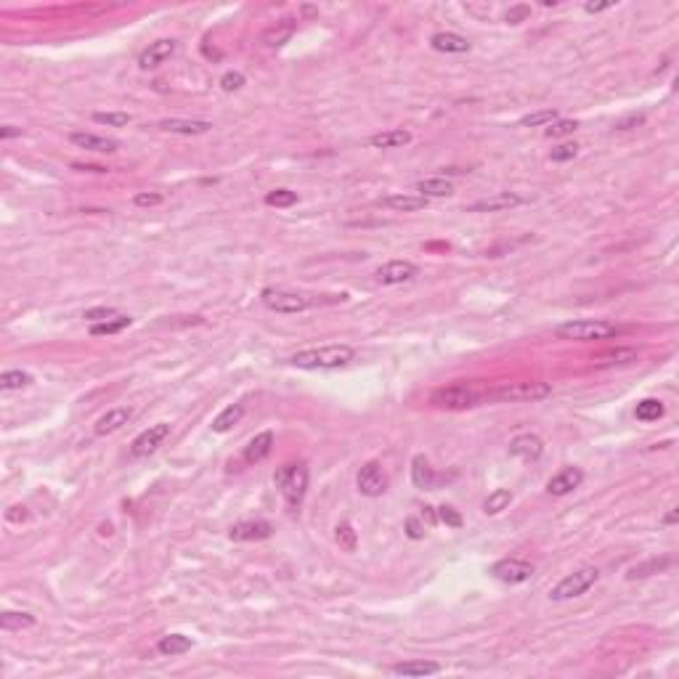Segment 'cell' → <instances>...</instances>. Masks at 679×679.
<instances>
[{
	"label": "cell",
	"mask_w": 679,
	"mask_h": 679,
	"mask_svg": "<svg viewBox=\"0 0 679 679\" xmlns=\"http://www.w3.org/2000/svg\"><path fill=\"white\" fill-rule=\"evenodd\" d=\"M485 393L475 382H454L446 388H438L430 396V404L436 409H446V411H465V409L478 406L480 401H485Z\"/></svg>",
	"instance_id": "obj_1"
},
{
	"label": "cell",
	"mask_w": 679,
	"mask_h": 679,
	"mask_svg": "<svg viewBox=\"0 0 679 679\" xmlns=\"http://www.w3.org/2000/svg\"><path fill=\"white\" fill-rule=\"evenodd\" d=\"M621 327L608 319H573L560 324L554 335L563 340H576V342H594V340H611L621 335Z\"/></svg>",
	"instance_id": "obj_2"
},
{
	"label": "cell",
	"mask_w": 679,
	"mask_h": 679,
	"mask_svg": "<svg viewBox=\"0 0 679 679\" xmlns=\"http://www.w3.org/2000/svg\"><path fill=\"white\" fill-rule=\"evenodd\" d=\"M353 356H356V350L350 345H324V348H308L295 353L290 364L298 369H340L350 364Z\"/></svg>",
	"instance_id": "obj_3"
},
{
	"label": "cell",
	"mask_w": 679,
	"mask_h": 679,
	"mask_svg": "<svg viewBox=\"0 0 679 679\" xmlns=\"http://www.w3.org/2000/svg\"><path fill=\"white\" fill-rule=\"evenodd\" d=\"M547 396H552V385L549 382H502L485 393V401H502V404H520V401H544Z\"/></svg>",
	"instance_id": "obj_4"
},
{
	"label": "cell",
	"mask_w": 679,
	"mask_h": 679,
	"mask_svg": "<svg viewBox=\"0 0 679 679\" xmlns=\"http://www.w3.org/2000/svg\"><path fill=\"white\" fill-rule=\"evenodd\" d=\"M273 483L287 499V505L292 510H298L305 499V491H308V470L302 465H282L273 475Z\"/></svg>",
	"instance_id": "obj_5"
},
{
	"label": "cell",
	"mask_w": 679,
	"mask_h": 679,
	"mask_svg": "<svg viewBox=\"0 0 679 679\" xmlns=\"http://www.w3.org/2000/svg\"><path fill=\"white\" fill-rule=\"evenodd\" d=\"M597 579H600V571H597V568H592V565L579 568V571L568 573L565 579H560V584H557L552 592H549V597H552V600H557V602L573 600V597H581L584 592H589L594 584H597Z\"/></svg>",
	"instance_id": "obj_6"
},
{
	"label": "cell",
	"mask_w": 679,
	"mask_h": 679,
	"mask_svg": "<svg viewBox=\"0 0 679 679\" xmlns=\"http://www.w3.org/2000/svg\"><path fill=\"white\" fill-rule=\"evenodd\" d=\"M263 305L276 313H302L311 308L313 300L308 295H300V292L268 287V290H263Z\"/></svg>",
	"instance_id": "obj_7"
},
{
	"label": "cell",
	"mask_w": 679,
	"mask_h": 679,
	"mask_svg": "<svg viewBox=\"0 0 679 679\" xmlns=\"http://www.w3.org/2000/svg\"><path fill=\"white\" fill-rule=\"evenodd\" d=\"M388 473L382 470V465L379 462H367V465L359 470V475H356V485H359V491L364 496H369V499H377V496H382L385 491H388Z\"/></svg>",
	"instance_id": "obj_8"
},
{
	"label": "cell",
	"mask_w": 679,
	"mask_h": 679,
	"mask_svg": "<svg viewBox=\"0 0 679 679\" xmlns=\"http://www.w3.org/2000/svg\"><path fill=\"white\" fill-rule=\"evenodd\" d=\"M167 436H170V425H167V422H157V425H152L149 430H144V433H141V436H138L136 441L130 443V456H133V459L152 456L157 448L165 443Z\"/></svg>",
	"instance_id": "obj_9"
},
{
	"label": "cell",
	"mask_w": 679,
	"mask_h": 679,
	"mask_svg": "<svg viewBox=\"0 0 679 679\" xmlns=\"http://www.w3.org/2000/svg\"><path fill=\"white\" fill-rule=\"evenodd\" d=\"M491 576L499 579L502 584H523L534 576V565L525 563V560H517V557H505V560L494 563Z\"/></svg>",
	"instance_id": "obj_10"
},
{
	"label": "cell",
	"mask_w": 679,
	"mask_h": 679,
	"mask_svg": "<svg viewBox=\"0 0 679 679\" xmlns=\"http://www.w3.org/2000/svg\"><path fill=\"white\" fill-rule=\"evenodd\" d=\"M417 273H419V268L411 260H388L385 265H379L374 276H377L379 284H385V287H396V284L411 282Z\"/></svg>",
	"instance_id": "obj_11"
},
{
	"label": "cell",
	"mask_w": 679,
	"mask_h": 679,
	"mask_svg": "<svg viewBox=\"0 0 679 679\" xmlns=\"http://www.w3.org/2000/svg\"><path fill=\"white\" fill-rule=\"evenodd\" d=\"M175 43L173 38H162V40H154V43H149V48L141 51V56H138V67L144 69H157L162 67L167 58L175 53Z\"/></svg>",
	"instance_id": "obj_12"
},
{
	"label": "cell",
	"mask_w": 679,
	"mask_h": 679,
	"mask_svg": "<svg viewBox=\"0 0 679 679\" xmlns=\"http://www.w3.org/2000/svg\"><path fill=\"white\" fill-rule=\"evenodd\" d=\"M520 204H523L520 194H515V191H496V194L483 196V199L470 204V213H505V210H512V207H520Z\"/></svg>",
	"instance_id": "obj_13"
},
{
	"label": "cell",
	"mask_w": 679,
	"mask_h": 679,
	"mask_svg": "<svg viewBox=\"0 0 679 679\" xmlns=\"http://www.w3.org/2000/svg\"><path fill=\"white\" fill-rule=\"evenodd\" d=\"M69 141L78 146V149H85V152H96V154H115L120 144L115 138L107 136H98V133H85V130H78V133H69Z\"/></svg>",
	"instance_id": "obj_14"
},
{
	"label": "cell",
	"mask_w": 679,
	"mask_h": 679,
	"mask_svg": "<svg viewBox=\"0 0 679 679\" xmlns=\"http://www.w3.org/2000/svg\"><path fill=\"white\" fill-rule=\"evenodd\" d=\"M271 534L273 528L265 520H242V523L231 525V531H228L231 542H263Z\"/></svg>",
	"instance_id": "obj_15"
},
{
	"label": "cell",
	"mask_w": 679,
	"mask_h": 679,
	"mask_svg": "<svg viewBox=\"0 0 679 679\" xmlns=\"http://www.w3.org/2000/svg\"><path fill=\"white\" fill-rule=\"evenodd\" d=\"M510 454L523 459V462H536L544 454V441L534 433H523L510 441Z\"/></svg>",
	"instance_id": "obj_16"
},
{
	"label": "cell",
	"mask_w": 679,
	"mask_h": 679,
	"mask_svg": "<svg viewBox=\"0 0 679 679\" xmlns=\"http://www.w3.org/2000/svg\"><path fill=\"white\" fill-rule=\"evenodd\" d=\"M159 130L165 133H178V136H202L207 130H213V122L207 120H184V117H170L159 122Z\"/></svg>",
	"instance_id": "obj_17"
},
{
	"label": "cell",
	"mask_w": 679,
	"mask_h": 679,
	"mask_svg": "<svg viewBox=\"0 0 679 679\" xmlns=\"http://www.w3.org/2000/svg\"><path fill=\"white\" fill-rule=\"evenodd\" d=\"M581 483H584L581 470H579V467H565V470H560L557 475L549 478L547 491H549L552 496H565V494H571V491H576Z\"/></svg>",
	"instance_id": "obj_18"
},
{
	"label": "cell",
	"mask_w": 679,
	"mask_h": 679,
	"mask_svg": "<svg viewBox=\"0 0 679 679\" xmlns=\"http://www.w3.org/2000/svg\"><path fill=\"white\" fill-rule=\"evenodd\" d=\"M130 417H133V411H130V409H125V406L109 409L104 417L96 419L93 430H96V436H112V433H117L120 427H125L127 422H130Z\"/></svg>",
	"instance_id": "obj_19"
},
{
	"label": "cell",
	"mask_w": 679,
	"mask_h": 679,
	"mask_svg": "<svg viewBox=\"0 0 679 679\" xmlns=\"http://www.w3.org/2000/svg\"><path fill=\"white\" fill-rule=\"evenodd\" d=\"M430 46H433L438 53H467V51L473 48L470 40L456 35V32H436V35L430 38Z\"/></svg>",
	"instance_id": "obj_20"
},
{
	"label": "cell",
	"mask_w": 679,
	"mask_h": 679,
	"mask_svg": "<svg viewBox=\"0 0 679 679\" xmlns=\"http://www.w3.org/2000/svg\"><path fill=\"white\" fill-rule=\"evenodd\" d=\"M273 448V433L271 430H263V433H258V436L244 446V459L250 462V465H258V462H263L265 456L271 454Z\"/></svg>",
	"instance_id": "obj_21"
},
{
	"label": "cell",
	"mask_w": 679,
	"mask_h": 679,
	"mask_svg": "<svg viewBox=\"0 0 679 679\" xmlns=\"http://www.w3.org/2000/svg\"><path fill=\"white\" fill-rule=\"evenodd\" d=\"M382 207L396 210V213H417L427 207V199L419 194H390L382 199Z\"/></svg>",
	"instance_id": "obj_22"
},
{
	"label": "cell",
	"mask_w": 679,
	"mask_h": 679,
	"mask_svg": "<svg viewBox=\"0 0 679 679\" xmlns=\"http://www.w3.org/2000/svg\"><path fill=\"white\" fill-rule=\"evenodd\" d=\"M390 671L396 677H430V674H438L441 666L436 660H404V663H396Z\"/></svg>",
	"instance_id": "obj_23"
},
{
	"label": "cell",
	"mask_w": 679,
	"mask_h": 679,
	"mask_svg": "<svg viewBox=\"0 0 679 679\" xmlns=\"http://www.w3.org/2000/svg\"><path fill=\"white\" fill-rule=\"evenodd\" d=\"M417 191L419 196H425V199H441V196L454 194V186H451L448 178L438 175V178H422L417 184Z\"/></svg>",
	"instance_id": "obj_24"
},
{
	"label": "cell",
	"mask_w": 679,
	"mask_h": 679,
	"mask_svg": "<svg viewBox=\"0 0 679 679\" xmlns=\"http://www.w3.org/2000/svg\"><path fill=\"white\" fill-rule=\"evenodd\" d=\"M637 356H640L637 348H611L592 356V361L597 367H616V364H631V361H637Z\"/></svg>",
	"instance_id": "obj_25"
},
{
	"label": "cell",
	"mask_w": 679,
	"mask_h": 679,
	"mask_svg": "<svg viewBox=\"0 0 679 679\" xmlns=\"http://www.w3.org/2000/svg\"><path fill=\"white\" fill-rule=\"evenodd\" d=\"M409 141H411V133L396 127V130H385V133L372 136L369 138V146H374V149H401V146H406Z\"/></svg>",
	"instance_id": "obj_26"
},
{
	"label": "cell",
	"mask_w": 679,
	"mask_h": 679,
	"mask_svg": "<svg viewBox=\"0 0 679 679\" xmlns=\"http://www.w3.org/2000/svg\"><path fill=\"white\" fill-rule=\"evenodd\" d=\"M411 480H414V485L417 488H433L438 480L436 470L430 467V462H427L425 456H414V462H411Z\"/></svg>",
	"instance_id": "obj_27"
},
{
	"label": "cell",
	"mask_w": 679,
	"mask_h": 679,
	"mask_svg": "<svg viewBox=\"0 0 679 679\" xmlns=\"http://www.w3.org/2000/svg\"><path fill=\"white\" fill-rule=\"evenodd\" d=\"M191 637H186V634H167V637H162V640L157 642V651L162 653V656H184V653L191 651Z\"/></svg>",
	"instance_id": "obj_28"
},
{
	"label": "cell",
	"mask_w": 679,
	"mask_h": 679,
	"mask_svg": "<svg viewBox=\"0 0 679 679\" xmlns=\"http://www.w3.org/2000/svg\"><path fill=\"white\" fill-rule=\"evenodd\" d=\"M32 626H35V616H32V613H21V611L0 613V629L21 631V629H32Z\"/></svg>",
	"instance_id": "obj_29"
},
{
	"label": "cell",
	"mask_w": 679,
	"mask_h": 679,
	"mask_svg": "<svg viewBox=\"0 0 679 679\" xmlns=\"http://www.w3.org/2000/svg\"><path fill=\"white\" fill-rule=\"evenodd\" d=\"M244 417V406L242 404H231V406H226L218 417L213 419V430L215 433H228L233 425H239V419Z\"/></svg>",
	"instance_id": "obj_30"
},
{
	"label": "cell",
	"mask_w": 679,
	"mask_h": 679,
	"mask_svg": "<svg viewBox=\"0 0 679 679\" xmlns=\"http://www.w3.org/2000/svg\"><path fill=\"white\" fill-rule=\"evenodd\" d=\"M663 414H666V406H663V401H658V398H645V401H640L637 409H634V417L640 419V422H656V419H660Z\"/></svg>",
	"instance_id": "obj_31"
},
{
	"label": "cell",
	"mask_w": 679,
	"mask_h": 679,
	"mask_svg": "<svg viewBox=\"0 0 679 679\" xmlns=\"http://www.w3.org/2000/svg\"><path fill=\"white\" fill-rule=\"evenodd\" d=\"M510 505H512V491H510V488H494L491 494L485 496L483 512L485 515H499L502 510H507Z\"/></svg>",
	"instance_id": "obj_32"
},
{
	"label": "cell",
	"mask_w": 679,
	"mask_h": 679,
	"mask_svg": "<svg viewBox=\"0 0 679 679\" xmlns=\"http://www.w3.org/2000/svg\"><path fill=\"white\" fill-rule=\"evenodd\" d=\"M32 385V374L29 372H21V369H9L0 374V390L3 393H11V390H21Z\"/></svg>",
	"instance_id": "obj_33"
},
{
	"label": "cell",
	"mask_w": 679,
	"mask_h": 679,
	"mask_svg": "<svg viewBox=\"0 0 679 679\" xmlns=\"http://www.w3.org/2000/svg\"><path fill=\"white\" fill-rule=\"evenodd\" d=\"M133 324V319L130 316H120L117 313L115 319H107V321H101V324H93L90 327V335L93 337H104V335H120L122 330H127Z\"/></svg>",
	"instance_id": "obj_34"
},
{
	"label": "cell",
	"mask_w": 679,
	"mask_h": 679,
	"mask_svg": "<svg viewBox=\"0 0 679 679\" xmlns=\"http://www.w3.org/2000/svg\"><path fill=\"white\" fill-rule=\"evenodd\" d=\"M671 557H653V560H648V563H640V565H634L629 573H626V579H645V576H653V573H660V571H666V568H671Z\"/></svg>",
	"instance_id": "obj_35"
},
{
	"label": "cell",
	"mask_w": 679,
	"mask_h": 679,
	"mask_svg": "<svg viewBox=\"0 0 679 679\" xmlns=\"http://www.w3.org/2000/svg\"><path fill=\"white\" fill-rule=\"evenodd\" d=\"M292 32H295V24H292L290 19L279 21L276 27H271L268 32H265V46H271V48H276V46H284V43L292 38Z\"/></svg>",
	"instance_id": "obj_36"
},
{
	"label": "cell",
	"mask_w": 679,
	"mask_h": 679,
	"mask_svg": "<svg viewBox=\"0 0 679 679\" xmlns=\"http://www.w3.org/2000/svg\"><path fill=\"white\" fill-rule=\"evenodd\" d=\"M554 120H560L557 109H542V112H534V115H525L523 120H520V125L523 127H547V125H552Z\"/></svg>",
	"instance_id": "obj_37"
},
{
	"label": "cell",
	"mask_w": 679,
	"mask_h": 679,
	"mask_svg": "<svg viewBox=\"0 0 679 679\" xmlns=\"http://www.w3.org/2000/svg\"><path fill=\"white\" fill-rule=\"evenodd\" d=\"M335 539H337V544L345 552H356V547H359V536H356V531H353L350 523H340L337 528H335Z\"/></svg>",
	"instance_id": "obj_38"
},
{
	"label": "cell",
	"mask_w": 679,
	"mask_h": 679,
	"mask_svg": "<svg viewBox=\"0 0 679 679\" xmlns=\"http://www.w3.org/2000/svg\"><path fill=\"white\" fill-rule=\"evenodd\" d=\"M576 130H579V122H576V120H554L552 125L544 127V136L563 138V136H573Z\"/></svg>",
	"instance_id": "obj_39"
},
{
	"label": "cell",
	"mask_w": 679,
	"mask_h": 679,
	"mask_svg": "<svg viewBox=\"0 0 679 679\" xmlns=\"http://www.w3.org/2000/svg\"><path fill=\"white\" fill-rule=\"evenodd\" d=\"M265 204L268 207H292V204H298V194L290 189H273L265 194Z\"/></svg>",
	"instance_id": "obj_40"
},
{
	"label": "cell",
	"mask_w": 679,
	"mask_h": 679,
	"mask_svg": "<svg viewBox=\"0 0 679 679\" xmlns=\"http://www.w3.org/2000/svg\"><path fill=\"white\" fill-rule=\"evenodd\" d=\"M93 122L109 125V127H125L127 122H130V115H127V112H96V115H93Z\"/></svg>",
	"instance_id": "obj_41"
},
{
	"label": "cell",
	"mask_w": 679,
	"mask_h": 679,
	"mask_svg": "<svg viewBox=\"0 0 679 679\" xmlns=\"http://www.w3.org/2000/svg\"><path fill=\"white\" fill-rule=\"evenodd\" d=\"M438 520H441V523H446L448 528H462V523H465V520H462V515L456 512L454 507H448V505L438 507Z\"/></svg>",
	"instance_id": "obj_42"
},
{
	"label": "cell",
	"mask_w": 679,
	"mask_h": 679,
	"mask_svg": "<svg viewBox=\"0 0 679 679\" xmlns=\"http://www.w3.org/2000/svg\"><path fill=\"white\" fill-rule=\"evenodd\" d=\"M165 202V196L157 194V191H138L136 196H133V204L136 207H157V204Z\"/></svg>",
	"instance_id": "obj_43"
},
{
	"label": "cell",
	"mask_w": 679,
	"mask_h": 679,
	"mask_svg": "<svg viewBox=\"0 0 679 679\" xmlns=\"http://www.w3.org/2000/svg\"><path fill=\"white\" fill-rule=\"evenodd\" d=\"M579 154V146L576 144H560L557 149H552V162H571L573 157Z\"/></svg>",
	"instance_id": "obj_44"
},
{
	"label": "cell",
	"mask_w": 679,
	"mask_h": 679,
	"mask_svg": "<svg viewBox=\"0 0 679 679\" xmlns=\"http://www.w3.org/2000/svg\"><path fill=\"white\" fill-rule=\"evenodd\" d=\"M242 85H244L242 72H226L223 78H221V88H223L226 93H233V90H239Z\"/></svg>",
	"instance_id": "obj_45"
},
{
	"label": "cell",
	"mask_w": 679,
	"mask_h": 679,
	"mask_svg": "<svg viewBox=\"0 0 679 679\" xmlns=\"http://www.w3.org/2000/svg\"><path fill=\"white\" fill-rule=\"evenodd\" d=\"M531 16V9L528 6H512V9L505 14V21L507 24H520V21H525Z\"/></svg>",
	"instance_id": "obj_46"
},
{
	"label": "cell",
	"mask_w": 679,
	"mask_h": 679,
	"mask_svg": "<svg viewBox=\"0 0 679 679\" xmlns=\"http://www.w3.org/2000/svg\"><path fill=\"white\" fill-rule=\"evenodd\" d=\"M115 316H117L115 308H90V311H85V319L93 321V324H101V321L115 319Z\"/></svg>",
	"instance_id": "obj_47"
},
{
	"label": "cell",
	"mask_w": 679,
	"mask_h": 679,
	"mask_svg": "<svg viewBox=\"0 0 679 679\" xmlns=\"http://www.w3.org/2000/svg\"><path fill=\"white\" fill-rule=\"evenodd\" d=\"M642 122H645V115H642V112H640V115L634 112V115L623 117V120H616V125H613V127H616V130H631V127L642 125Z\"/></svg>",
	"instance_id": "obj_48"
},
{
	"label": "cell",
	"mask_w": 679,
	"mask_h": 679,
	"mask_svg": "<svg viewBox=\"0 0 679 679\" xmlns=\"http://www.w3.org/2000/svg\"><path fill=\"white\" fill-rule=\"evenodd\" d=\"M406 534H409V539L419 542V539H425V525L419 523L417 517H406Z\"/></svg>",
	"instance_id": "obj_49"
},
{
	"label": "cell",
	"mask_w": 679,
	"mask_h": 679,
	"mask_svg": "<svg viewBox=\"0 0 679 679\" xmlns=\"http://www.w3.org/2000/svg\"><path fill=\"white\" fill-rule=\"evenodd\" d=\"M16 136H21V127H14V125H3V127H0V138H3V141L16 138Z\"/></svg>",
	"instance_id": "obj_50"
},
{
	"label": "cell",
	"mask_w": 679,
	"mask_h": 679,
	"mask_svg": "<svg viewBox=\"0 0 679 679\" xmlns=\"http://www.w3.org/2000/svg\"><path fill=\"white\" fill-rule=\"evenodd\" d=\"M6 517H9L11 523H16V520H24V517H27V512H24V507H11Z\"/></svg>",
	"instance_id": "obj_51"
},
{
	"label": "cell",
	"mask_w": 679,
	"mask_h": 679,
	"mask_svg": "<svg viewBox=\"0 0 679 679\" xmlns=\"http://www.w3.org/2000/svg\"><path fill=\"white\" fill-rule=\"evenodd\" d=\"M608 9H611V3H586V6H584L586 14H602V11H608Z\"/></svg>",
	"instance_id": "obj_52"
},
{
	"label": "cell",
	"mask_w": 679,
	"mask_h": 679,
	"mask_svg": "<svg viewBox=\"0 0 679 679\" xmlns=\"http://www.w3.org/2000/svg\"><path fill=\"white\" fill-rule=\"evenodd\" d=\"M677 520H679V512H677V510H669V512L663 515V520H660V523H663V525H677Z\"/></svg>",
	"instance_id": "obj_53"
},
{
	"label": "cell",
	"mask_w": 679,
	"mask_h": 679,
	"mask_svg": "<svg viewBox=\"0 0 679 679\" xmlns=\"http://www.w3.org/2000/svg\"><path fill=\"white\" fill-rule=\"evenodd\" d=\"M75 170H88V173H109L107 167H98V165H72Z\"/></svg>",
	"instance_id": "obj_54"
}]
</instances>
